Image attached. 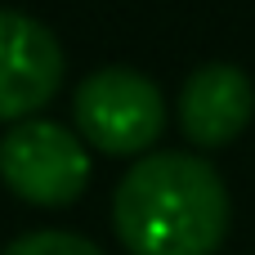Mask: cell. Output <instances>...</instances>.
<instances>
[{
	"label": "cell",
	"instance_id": "obj_1",
	"mask_svg": "<svg viewBox=\"0 0 255 255\" xmlns=\"http://www.w3.org/2000/svg\"><path fill=\"white\" fill-rule=\"evenodd\" d=\"M233 202L202 152H148L112 193V229L130 255H215Z\"/></svg>",
	"mask_w": 255,
	"mask_h": 255
},
{
	"label": "cell",
	"instance_id": "obj_2",
	"mask_svg": "<svg viewBox=\"0 0 255 255\" xmlns=\"http://www.w3.org/2000/svg\"><path fill=\"white\" fill-rule=\"evenodd\" d=\"M72 121L81 143L103 157H148L166 134V94L139 67H94L72 90Z\"/></svg>",
	"mask_w": 255,
	"mask_h": 255
},
{
	"label": "cell",
	"instance_id": "obj_3",
	"mask_svg": "<svg viewBox=\"0 0 255 255\" xmlns=\"http://www.w3.org/2000/svg\"><path fill=\"white\" fill-rule=\"evenodd\" d=\"M90 148L76 130L49 117H31L4 130L0 139V184L27 206H72L90 184Z\"/></svg>",
	"mask_w": 255,
	"mask_h": 255
},
{
	"label": "cell",
	"instance_id": "obj_4",
	"mask_svg": "<svg viewBox=\"0 0 255 255\" xmlns=\"http://www.w3.org/2000/svg\"><path fill=\"white\" fill-rule=\"evenodd\" d=\"M67 76L63 40L31 13L0 9V121L18 126L54 103Z\"/></svg>",
	"mask_w": 255,
	"mask_h": 255
},
{
	"label": "cell",
	"instance_id": "obj_5",
	"mask_svg": "<svg viewBox=\"0 0 255 255\" xmlns=\"http://www.w3.org/2000/svg\"><path fill=\"white\" fill-rule=\"evenodd\" d=\"M179 130L193 148L215 152L229 148L255 117V85L251 76L233 63H202L197 72H188L179 103H175Z\"/></svg>",
	"mask_w": 255,
	"mask_h": 255
},
{
	"label": "cell",
	"instance_id": "obj_6",
	"mask_svg": "<svg viewBox=\"0 0 255 255\" xmlns=\"http://www.w3.org/2000/svg\"><path fill=\"white\" fill-rule=\"evenodd\" d=\"M0 255H103L90 238L67 233V229H31L22 238H13Z\"/></svg>",
	"mask_w": 255,
	"mask_h": 255
}]
</instances>
